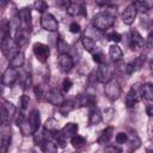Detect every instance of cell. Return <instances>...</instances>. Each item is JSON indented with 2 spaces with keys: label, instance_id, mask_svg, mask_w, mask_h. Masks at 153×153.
<instances>
[{
  "label": "cell",
  "instance_id": "obj_39",
  "mask_svg": "<svg viewBox=\"0 0 153 153\" xmlns=\"http://www.w3.org/2000/svg\"><path fill=\"white\" fill-rule=\"evenodd\" d=\"M127 142H129L131 148H134V149H136L140 146V143H141V141H140V139L137 137L136 134H133L131 136H128V141Z\"/></svg>",
  "mask_w": 153,
  "mask_h": 153
},
{
  "label": "cell",
  "instance_id": "obj_35",
  "mask_svg": "<svg viewBox=\"0 0 153 153\" xmlns=\"http://www.w3.org/2000/svg\"><path fill=\"white\" fill-rule=\"evenodd\" d=\"M133 5L135 6V8H136V11L139 12H146V11H148L149 10V4L147 2V1H142V0H140V1H135V2H133Z\"/></svg>",
  "mask_w": 153,
  "mask_h": 153
},
{
  "label": "cell",
  "instance_id": "obj_10",
  "mask_svg": "<svg viewBox=\"0 0 153 153\" xmlns=\"http://www.w3.org/2000/svg\"><path fill=\"white\" fill-rule=\"evenodd\" d=\"M26 121L29 123V127L31 129V133L33 134L41 127V115H39V111L37 109H32L29 112V115L26 116Z\"/></svg>",
  "mask_w": 153,
  "mask_h": 153
},
{
  "label": "cell",
  "instance_id": "obj_26",
  "mask_svg": "<svg viewBox=\"0 0 153 153\" xmlns=\"http://www.w3.org/2000/svg\"><path fill=\"white\" fill-rule=\"evenodd\" d=\"M43 128H44L45 131H48L50 134H54V133H56L59 130V123H57V121L55 118H48L45 121Z\"/></svg>",
  "mask_w": 153,
  "mask_h": 153
},
{
  "label": "cell",
  "instance_id": "obj_29",
  "mask_svg": "<svg viewBox=\"0 0 153 153\" xmlns=\"http://www.w3.org/2000/svg\"><path fill=\"white\" fill-rule=\"evenodd\" d=\"M7 36H11V23L8 20L4 19L0 23V37L2 39Z\"/></svg>",
  "mask_w": 153,
  "mask_h": 153
},
{
  "label": "cell",
  "instance_id": "obj_24",
  "mask_svg": "<svg viewBox=\"0 0 153 153\" xmlns=\"http://www.w3.org/2000/svg\"><path fill=\"white\" fill-rule=\"evenodd\" d=\"M112 135H114V128H112V127H108V128H105V129L100 133V135H99V137H98L97 141H98V143H100V145L108 143V142L111 140Z\"/></svg>",
  "mask_w": 153,
  "mask_h": 153
},
{
  "label": "cell",
  "instance_id": "obj_49",
  "mask_svg": "<svg viewBox=\"0 0 153 153\" xmlns=\"http://www.w3.org/2000/svg\"><path fill=\"white\" fill-rule=\"evenodd\" d=\"M4 87H5V86H4V84L0 81V96H1V94H2V92H4Z\"/></svg>",
  "mask_w": 153,
  "mask_h": 153
},
{
  "label": "cell",
  "instance_id": "obj_32",
  "mask_svg": "<svg viewBox=\"0 0 153 153\" xmlns=\"http://www.w3.org/2000/svg\"><path fill=\"white\" fill-rule=\"evenodd\" d=\"M71 143H72L75 148H81L82 146H85V143H86V139H85L84 136L76 134V135H74V136L71 137Z\"/></svg>",
  "mask_w": 153,
  "mask_h": 153
},
{
  "label": "cell",
  "instance_id": "obj_7",
  "mask_svg": "<svg viewBox=\"0 0 153 153\" xmlns=\"http://www.w3.org/2000/svg\"><path fill=\"white\" fill-rule=\"evenodd\" d=\"M45 100L48 103H50V104L60 108L65 103L66 99H65V97H63V94L61 93L60 90H57V88H50L45 93Z\"/></svg>",
  "mask_w": 153,
  "mask_h": 153
},
{
  "label": "cell",
  "instance_id": "obj_16",
  "mask_svg": "<svg viewBox=\"0 0 153 153\" xmlns=\"http://www.w3.org/2000/svg\"><path fill=\"white\" fill-rule=\"evenodd\" d=\"M74 103L76 106H94L96 98L93 94H80Z\"/></svg>",
  "mask_w": 153,
  "mask_h": 153
},
{
  "label": "cell",
  "instance_id": "obj_15",
  "mask_svg": "<svg viewBox=\"0 0 153 153\" xmlns=\"http://www.w3.org/2000/svg\"><path fill=\"white\" fill-rule=\"evenodd\" d=\"M145 60H146V56L145 55H141V56L136 57L134 61H131L129 63H126V72H127V74H131V73L139 71L143 66Z\"/></svg>",
  "mask_w": 153,
  "mask_h": 153
},
{
  "label": "cell",
  "instance_id": "obj_1",
  "mask_svg": "<svg viewBox=\"0 0 153 153\" xmlns=\"http://www.w3.org/2000/svg\"><path fill=\"white\" fill-rule=\"evenodd\" d=\"M93 26L99 31H106L115 24V17L109 12H99L92 18Z\"/></svg>",
  "mask_w": 153,
  "mask_h": 153
},
{
  "label": "cell",
  "instance_id": "obj_45",
  "mask_svg": "<svg viewBox=\"0 0 153 153\" xmlns=\"http://www.w3.org/2000/svg\"><path fill=\"white\" fill-rule=\"evenodd\" d=\"M69 31H71L72 33H78V32H80V24L76 23V22L71 23V25H69Z\"/></svg>",
  "mask_w": 153,
  "mask_h": 153
},
{
  "label": "cell",
  "instance_id": "obj_11",
  "mask_svg": "<svg viewBox=\"0 0 153 153\" xmlns=\"http://www.w3.org/2000/svg\"><path fill=\"white\" fill-rule=\"evenodd\" d=\"M14 42L16 44L18 45V48H22L24 45L27 44L29 39H30V32H29V29H25V27H18L16 33H14Z\"/></svg>",
  "mask_w": 153,
  "mask_h": 153
},
{
  "label": "cell",
  "instance_id": "obj_13",
  "mask_svg": "<svg viewBox=\"0 0 153 153\" xmlns=\"http://www.w3.org/2000/svg\"><path fill=\"white\" fill-rule=\"evenodd\" d=\"M136 14H137V11H136L135 6L133 4H130L124 8V11L122 13V22L126 25H131L136 18Z\"/></svg>",
  "mask_w": 153,
  "mask_h": 153
},
{
  "label": "cell",
  "instance_id": "obj_12",
  "mask_svg": "<svg viewBox=\"0 0 153 153\" xmlns=\"http://www.w3.org/2000/svg\"><path fill=\"white\" fill-rule=\"evenodd\" d=\"M18 76H19L18 71H17L16 68L8 67V68L4 72L2 76H1V82L4 84V86H12V85L17 81Z\"/></svg>",
  "mask_w": 153,
  "mask_h": 153
},
{
  "label": "cell",
  "instance_id": "obj_22",
  "mask_svg": "<svg viewBox=\"0 0 153 153\" xmlns=\"http://www.w3.org/2000/svg\"><path fill=\"white\" fill-rule=\"evenodd\" d=\"M103 120V115L100 112V110L96 106H92V109L90 110V115H88V122L90 124L94 126V124H98L100 123Z\"/></svg>",
  "mask_w": 153,
  "mask_h": 153
},
{
  "label": "cell",
  "instance_id": "obj_37",
  "mask_svg": "<svg viewBox=\"0 0 153 153\" xmlns=\"http://www.w3.org/2000/svg\"><path fill=\"white\" fill-rule=\"evenodd\" d=\"M106 39H109V41L114 42V44H116V43L121 42L122 36L116 31H109V32H106Z\"/></svg>",
  "mask_w": 153,
  "mask_h": 153
},
{
  "label": "cell",
  "instance_id": "obj_27",
  "mask_svg": "<svg viewBox=\"0 0 153 153\" xmlns=\"http://www.w3.org/2000/svg\"><path fill=\"white\" fill-rule=\"evenodd\" d=\"M19 80H20V84L23 86V88H29L32 84V78H31V74L23 71L22 73H19Z\"/></svg>",
  "mask_w": 153,
  "mask_h": 153
},
{
  "label": "cell",
  "instance_id": "obj_3",
  "mask_svg": "<svg viewBox=\"0 0 153 153\" xmlns=\"http://www.w3.org/2000/svg\"><path fill=\"white\" fill-rule=\"evenodd\" d=\"M141 98H142V85L140 82H136L130 87V90L127 93V97H126L127 108L134 106L136 103L141 100Z\"/></svg>",
  "mask_w": 153,
  "mask_h": 153
},
{
  "label": "cell",
  "instance_id": "obj_4",
  "mask_svg": "<svg viewBox=\"0 0 153 153\" xmlns=\"http://www.w3.org/2000/svg\"><path fill=\"white\" fill-rule=\"evenodd\" d=\"M104 93L105 96L110 99V100H116L120 98L121 93H122V90H121V86L118 84V81L116 79H111L109 80L105 86H104Z\"/></svg>",
  "mask_w": 153,
  "mask_h": 153
},
{
  "label": "cell",
  "instance_id": "obj_28",
  "mask_svg": "<svg viewBox=\"0 0 153 153\" xmlns=\"http://www.w3.org/2000/svg\"><path fill=\"white\" fill-rule=\"evenodd\" d=\"M56 50L60 53V55L67 54L69 51V44L62 37H59L57 41H56Z\"/></svg>",
  "mask_w": 153,
  "mask_h": 153
},
{
  "label": "cell",
  "instance_id": "obj_40",
  "mask_svg": "<svg viewBox=\"0 0 153 153\" xmlns=\"http://www.w3.org/2000/svg\"><path fill=\"white\" fill-rule=\"evenodd\" d=\"M29 103H30V97H29L27 94H25V93H24V94L20 97V109L24 111V110L27 108Z\"/></svg>",
  "mask_w": 153,
  "mask_h": 153
},
{
  "label": "cell",
  "instance_id": "obj_34",
  "mask_svg": "<svg viewBox=\"0 0 153 153\" xmlns=\"http://www.w3.org/2000/svg\"><path fill=\"white\" fill-rule=\"evenodd\" d=\"M45 130L43 129V130H41V129H38V130H36L33 134H32V136H33V142L36 143V145H42L43 142H44V140H45Z\"/></svg>",
  "mask_w": 153,
  "mask_h": 153
},
{
  "label": "cell",
  "instance_id": "obj_9",
  "mask_svg": "<svg viewBox=\"0 0 153 153\" xmlns=\"http://www.w3.org/2000/svg\"><path fill=\"white\" fill-rule=\"evenodd\" d=\"M145 38L140 35L137 30H131L129 36V48L131 50H140L145 47Z\"/></svg>",
  "mask_w": 153,
  "mask_h": 153
},
{
  "label": "cell",
  "instance_id": "obj_46",
  "mask_svg": "<svg viewBox=\"0 0 153 153\" xmlns=\"http://www.w3.org/2000/svg\"><path fill=\"white\" fill-rule=\"evenodd\" d=\"M104 115H105V120L108 122H110L112 118H114V115H115V111L112 109H105L104 111Z\"/></svg>",
  "mask_w": 153,
  "mask_h": 153
},
{
  "label": "cell",
  "instance_id": "obj_33",
  "mask_svg": "<svg viewBox=\"0 0 153 153\" xmlns=\"http://www.w3.org/2000/svg\"><path fill=\"white\" fill-rule=\"evenodd\" d=\"M74 105H75V103H74V102H72V100H65V103L60 106V112H61L63 116H67V115H68V112L73 110Z\"/></svg>",
  "mask_w": 153,
  "mask_h": 153
},
{
  "label": "cell",
  "instance_id": "obj_31",
  "mask_svg": "<svg viewBox=\"0 0 153 153\" xmlns=\"http://www.w3.org/2000/svg\"><path fill=\"white\" fill-rule=\"evenodd\" d=\"M10 142H11V136L8 135V133H5L1 136V140H0V152L1 153L7 152V149L10 147Z\"/></svg>",
  "mask_w": 153,
  "mask_h": 153
},
{
  "label": "cell",
  "instance_id": "obj_5",
  "mask_svg": "<svg viewBox=\"0 0 153 153\" xmlns=\"http://www.w3.org/2000/svg\"><path fill=\"white\" fill-rule=\"evenodd\" d=\"M41 26L45 30V31H49V32H55L57 31L59 29V23L56 20V18L49 13V12H45L41 16Z\"/></svg>",
  "mask_w": 153,
  "mask_h": 153
},
{
  "label": "cell",
  "instance_id": "obj_25",
  "mask_svg": "<svg viewBox=\"0 0 153 153\" xmlns=\"http://www.w3.org/2000/svg\"><path fill=\"white\" fill-rule=\"evenodd\" d=\"M42 151L44 153H57V145L55 143V141L45 139L42 143Z\"/></svg>",
  "mask_w": 153,
  "mask_h": 153
},
{
  "label": "cell",
  "instance_id": "obj_38",
  "mask_svg": "<svg viewBox=\"0 0 153 153\" xmlns=\"http://www.w3.org/2000/svg\"><path fill=\"white\" fill-rule=\"evenodd\" d=\"M47 91L48 90H44L43 88V86H36L35 87V94H36V98L38 99V100H45V93H47Z\"/></svg>",
  "mask_w": 153,
  "mask_h": 153
},
{
  "label": "cell",
  "instance_id": "obj_41",
  "mask_svg": "<svg viewBox=\"0 0 153 153\" xmlns=\"http://www.w3.org/2000/svg\"><path fill=\"white\" fill-rule=\"evenodd\" d=\"M62 90L65 91V92H68L71 88H72V86H73V82H72V80L69 79V78H65L63 79V81H62Z\"/></svg>",
  "mask_w": 153,
  "mask_h": 153
},
{
  "label": "cell",
  "instance_id": "obj_6",
  "mask_svg": "<svg viewBox=\"0 0 153 153\" xmlns=\"http://www.w3.org/2000/svg\"><path fill=\"white\" fill-rule=\"evenodd\" d=\"M32 48H33V54H35L36 59H37L39 62H42V63L47 62V60H48V57H49V55H50V49H49V47H48L47 44L42 43V42H37V43L33 44Z\"/></svg>",
  "mask_w": 153,
  "mask_h": 153
},
{
  "label": "cell",
  "instance_id": "obj_20",
  "mask_svg": "<svg viewBox=\"0 0 153 153\" xmlns=\"http://www.w3.org/2000/svg\"><path fill=\"white\" fill-rule=\"evenodd\" d=\"M81 44H82V47H84V49L86 50V51H88V53H91V54H94L96 51H98V47L96 45V42L93 41V38H91V37H88V36H84L82 38H81Z\"/></svg>",
  "mask_w": 153,
  "mask_h": 153
},
{
  "label": "cell",
  "instance_id": "obj_23",
  "mask_svg": "<svg viewBox=\"0 0 153 153\" xmlns=\"http://www.w3.org/2000/svg\"><path fill=\"white\" fill-rule=\"evenodd\" d=\"M24 62H25V55H24V53H22V51H18L12 59H11V61H10V65H11V67L12 68H20V67H23V65H24Z\"/></svg>",
  "mask_w": 153,
  "mask_h": 153
},
{
  "label": "cell",
  "instance_id": "obj_19",
  "mask_svg": "<svg viewBox=\"0 0 153 153\" xmlns=\"http://www.w3.org/2000/svg\"><path fill=\"white\" fill-rule=\"evenodd\" d=\"M66 11H67V13H68L69 16L75 17V16H79V14L82 13V11H84V5L80 4V2H74V1H73V2H68L67 7H66Z\"/></svg>",
  "mask_w": 153,
  "mask_h": 153
},
{
  "label": "cell",
  "instance_id": "obj_47",
  "mask_svg": "<svg viewBox=\"0 0 153 153\" xmlns=\"http://www.w3.org/2000/svg\"><path fill=\"white\" fill-rule=\"evenodd\" d=\"M145 45H147V48H151V47H152V35H151V33L148 35L147 42H145Z\"/></svg>",
  "mask_w": 153,
  "mask_h": 153
},
{
  "label": "cell",
  "instance_id": "obj_14",
  "mask_svg": "<svg viewBox=\"0 0 153 153\" xmlns=\"http://www.w3.org/2000/svg\"><path fill=\"white\" fill-rule=\"evenodd\" d=\"M59 66H60V69L63 73H68L74 67V61H73V59H72L71 55L63 54V55H60L59 56Z\"/></svg>",
  "mask_w": 153,
  "mask_h": 153
},
{
  "label": "cell",
  "instance_id": "obj_17",
  "mask_svg": "<svg viewBox=\"0 0 153 153\" xmlns=\"http://www.w3.org/2000/svg\"><path fill=\"white\" fill-rule=\"evenodd\" d=\"M18 19H19L20 24L23 25V27L27 29V25H30V23H31V10L27 7L22 8L18 12Z\"/></svg>",
  "mask_w": 153,
  "mask_h": 153
},
{
  "label": "cell",
  "instance_id": "obj_48",
  "mask_svg": "<svg viewBox=\"0 0 153 153\" xmlns=\"http://www.w3.org/2000/svg\"><path fill=\"white\" fill-rule=\"evenodd\" d=\"M146 111H147V115H148V116H152V115H153L152 105H148V106H147V109H146Z\"/></svg>",
  "mask_w": 153,
  "mask_h": 153
},
{
  "label": "cell",
  "instance_id": "obj_18",
  "mask_svg": "<svg viewBox=\"0 0 153 153\" xmlns=\"http://www.w3.org/2000/svg\"><path fill=\"white\" fill-rule=\"evenodd\" d=\"M78 129H79V127H78L76 123L69 122V123H67V124L60 130V133H61L66 139H71L72 136H74V135L78 134Z\"/></svg>",
  "mask_w": 153,
  "mask_h": 153
},
{
  "label": "cell",
  "instance_id": "obj_42",
  "mask_svg": "<svg viewBox=\"0 0 153 153\" xmlns=\"http://www.w3.org/2000/svg\"><path fill=\"white\" fill-rule=\"evenodd\" d=\"M92 59H93V61L96 62V63H98V65H102V63H104V57H103V54L98 50V51H96L94 54H92Z\"/></svg>",
  "mask_w": 153,
  "mask_h": 153
},
{
  "label": "cell",
  "instance_id": "obj_21",
  "mask_svg": "<svg viewBox=\"0 0 153 153\" xmlns=\"http://www.w3.org/2000/svg\"><path fill=\"white\" fill-rule=\"evenodd\" d=\"M109 57H110L112 61H115V62L121 61L122 57H123V51H122V49H121L117 44H111V45L109 47Z\"/></svg>",
  "mask_w": 153,
  "mask_h": 153
},
{
  "label": "cell",
  "instance_id": "obj_36",
  "mask_svg": "<svg viewBox=\"0 0 153 153\" xmlns=\"http://www.w3.org/2000/svg\"><path fill=\"white\" fill-rule=\"evenodd\" d=\"M33 8H35L37 12H39V13L43 14V13L47 12V10H48V5H47L45 1L38 0V1H35V2H33Z\"/></svg>",
  "mask_w": 153,
  "mask_h": 153
},
{
  "label": "cell",
  "instance_id": "obj_8",
  "mask_svg": "<svg viewBox=\"0 0 153 153\" xmlns=\"http://www.w3.org/2000/svg\"><path fill=\"white\" fill-rule=\"evenodd\" d=\"M96 79L99 81V82H103V84H106L109 80L112 79V69L109 65L106 63H102L99 65L97 72H96Z\"/></svg>",
  "mask_w": 153,
  "mask_h": 153
},
{
  "label": "cell",
  "instance_id": "obj_2",
  "mask_svg": "<svg viewBox=\"0 0 153 153\" xmlns=\"http://www.w3.org/2000/svg\"><path fill=\"white\" fill-rule=\"evenodd\" d=\"M18 49H19L18 45L16 44L14 39L11 36H7V37L2 38L1 42H0V50H1L2 55L8 60H11L19 51Z\"/></svg>",
  "mask_w": 153,
  "mask_h": 153
},
{
  "label": "cell",
  "instance_id": "obj_44",
  "mask_svg": "<svg viewBox=\"0 0 153 153\" xmlns=\"http://www.w3.org/2000/svg\"><path fill=\"white\" fill-rule=\"evenodd\" d=\"M105 153H122V149L115 145H110V146H106L105 149H104Z\"/></svg>",
  "mask_w": 153,
  "mask_h": 153
},
{
  "label": "cell",
  "instance_id": "obj_43",
  "mask_svg": "<svg viewBox=\"0 0 153 153\" xmlns=\"http://www.w3.org/2000/svg\"><path fill=\"white\" fill-rule=\"evenodd\" d=\"M116 142L117 143H126L127 141H128V135L126 134V133H118L117 135H116Z\"/></svg>",
  "mask_w": 153,
  "mask_h": 153
},
{
  "label": "cell",
  "instance_id": "obj_30",
  "mask_svg": "<svg viewBox=\"0 0 153 153\" xmlns=\"http://www.w3.org/2000/svg\"><path fill=\"white\" fill-rule=\"evenodd\" d=\"M142 97L149 102L153 99V86L151 82L142 85Z\"/></svg>",
  "mask_w": 153,
  "mask_h": 153
}]
</instances>
